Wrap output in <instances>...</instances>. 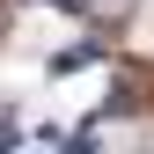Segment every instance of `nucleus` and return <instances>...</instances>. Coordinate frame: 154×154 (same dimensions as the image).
<instances>
[{
  "label": "nucleus",
  "instance_id": "obj_3",
  "mask_svg": "<svg viewBox=\"0 0 154 154\" xmlns=\"http://www.w3.org/2000/svg\"><path fill=\"white\" fill-rule=\"evenodd\" d=\"M8 22H15V8H8V0H0V37H8Z\"/></svg>",
  "mask_w": 154,
  "mask_h": 154
},
{
  "label": "nucleus",
  "instance_id": "obj_1",
  "mask_svg": "<svg viewBox=\"0 0 154 154\" xmlns=\"http://www.w3.org/2000/svg\"><path fill=\"white\" fill-rule=\"evenodd\" d=\"M59 8H73L81 22H103V29H118V22H132V15H140V0H59Z\"/></svg>",
  "mask_w": 154,
  "mask_h": 154
},
{
  "label": "nucleus",
  "instance_id": "obj_2",
  "mask_svg": "<svg viewBox=\"0 0 154 154\" xmlns=\"http://www.w3.org/2000/svg\"><path fill=\"white\" fill-rule=\"evenodd\" d=\"M95 51H103V44H73V51H59V59H51V73H73L81 59H95Z\"/></svg>",
  "mask_w": 154,
  "mask_h": 154
}]
</instances>
